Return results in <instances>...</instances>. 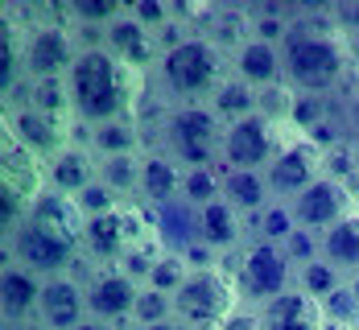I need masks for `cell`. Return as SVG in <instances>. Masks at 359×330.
I'll return each mask as SVG.
<instances>
[{
    "mask_svg": "<svg viewBox=\"0 0 359 330\" xmlns=\"http://www.w3.org/2000/svg\"><path fill=\"white\" fill-rule=\"evenodd\" d=\"M79 330H128V326H111V322H95V318H87Z\"/></svg>",
    "mask_w": 359,
    "mask_h": 330,
    "instance_id": "obj_45",
    "label": "cell"
},
{
    "mask_svg": "<svg viewBox=\"0 0 359 330\" xmlns=\"http://www.w3.org/2000/svg\"><path fill=\"white\" fill-rule=\"evenodd\" d=\"M128 13H133L153 37L174 21V4H165V0H137V4H128Z\"/></svg>",
    "mask_w": 359,
    "mask_h": 330,
    "instance_id": "obj_41",
    "label": "cell"
},
{
    "mask_svg": "<svg viewBox=\"0 0 359 330\" xmlns=\"http://www.w3.org/2000/svg\"><path fill=\"white\" fill-rule=\"evenodd\" d=\"M141 165L144 153H124V157H104L100 161V182H108L128 207L141 198Z\"/></svg>",
    "mask_w": 359,
    "mask_h": 330,
    "instance_id": "obj_31",
    "label": "cell"
},
{
    "mask_svg": "<svg viewBox=\"0 0 359 330\" xmlns=\"http://www.w3.org/2000/svg\"><path fill=\"white\" fill-rule=\"evenodd\" d=\"M223 202H227L244 223H252L269 202H273L269 178H264L260 170H223Z\"/></svg>",
    "mask_w": 359,
    "mask_h": 330,
    "instance_id": "obj_25",
    "label": "cell"
},
{
    "mask_svg": "<svg viewBox=\"0 0 359 330\" xmlns=\"http://www.w3.org/2000/svg\"><path fill=\"white\" fill-rule=\"evenodd\" d=\"M182 178H186V165H182L174 153L165 149H153L144 153V165H141V198L149 211L165 207V202H178L182 198Z\"/></svg>",
    "mask_w": 359,
    "mask_h": 330,
    "instance_id": "obj_20",
    "label": "cell"
},
{
    "mask_svg": "<svg viewBox=\"0 0 359 330\" xmlns=\"http://www.w3.org/2000/svg\"><path fill=\"white\" fill-rule=\"evenodd\" d=\"M79 29L71 21H41V25H29L25 34V74L29 78H67L83 50L79 41Z\"/></svg>",
    "mask_w": 359,
    "mask_h": 330,
    "instance_id": "obj_8",
    "label": "cell"
},
{
    "mask_svg": "<svg viewBox=\"0 0 359 330\" xmlns=\"http://www.w3.org/2000/svg\"><path fill=\"white\" fill-rule=\"evenodd\" d=\"M240 289L231 281V273L215 268H194L190 281L174 294V318L186 330H223V322L240 310Z\"/></svg>",
    "mask_w": 359,
    "mask_h": 330,
    "instance_id": "obj_6",
    "label": "cell"
},
{
    "mask_svg": "<svg viewBox=\"0 0 359 330\" xmlns=\"http://www.w3.org/2000/svg\"><path fill=\"white\" fill-rule=\"evenodd\" d=\"M264 178H269L273 198L293 202L306 186H314L323 178V153L302 137V141H293V145L277 149V157H273V165L264 170Z\"/></svg>",
    "mask_w": 359,
    "mask_h": 330,
    "instance_id": "obj_14",
    "label": "cell"
},
{
    "mask_svg": "<svg viewBox=\"0 0 359 330\" xmlns=\"http://www.w3.org/2000/svg\"><path fill=\"white\" fill-rule=\"evenodd\" d=\"M67 87H71L74 120L87 128H100L120 116H137V74L104 46L79 50L71 74H67Z\"/></svg>",
    "mask_w": 359,
    "mask_h": 330,
    "instance_id": "obj_2",
    "label": "cell"
},
{
    "mask_svg": "<svg viewBox=\"0 0 359 330\" xmlns=\"http://www.w3.org/2000/svg\"><path fill=\"white\" fill-rule=\"evenodd\" d=\"M4 330H8V326H4Z\"/></svg>",
    "mask_w": 359,
    "mask_h": 330,
    "instance_id": "obj_50",
    "label": "cell"
},
{
    "mask_svg": "<svg viewBox=\"0 0 359 330\" xmlns=\"http://www.w3.org/2000/svg\"><path fill=\"white\" fill-rule=\"evenodd\" d=\"M141 330H186L182 322H161V326H141Z\"/></svg>",
    "mask_w": 359,
    "mask_h": 330,
    "instance_id": "obj_46",
    "label": "cell"
},
{
    "mask_svg": "<svg viewBox=\"0 0 359 330\" xmlns=\"http://www.w3.org/2000/svg\"><path fill=\"white\" fill-rule=\"evenodd\" d=\"M41 277L29 273L25 264L4 256L0 268V305H4V326H25L37 318V301H41Z\"/></svg>",
    "mask_w": 359,
    "mask_h": 330,
    "instance_id": "obj_17",
    "label": "cell"
},
{
    "mask_svg": "<svg viewBox=\"0 0 359 330\" xmlns=\"http://www.w3.org/2000/svg\"><path fill=\"white\" fill-rule=\"evenodd\" d=\"M149 240V231L141 227L137 211L133 207H120L111 215H100V219H87V231H83V256L95 260V264H120L124 252L133 244Z\"/></svg>",
    "mask_w": 359,
    "mask_h": 330,
    "instance_id": "obj_11",
    "label": "cell"
},
{
    "mask_svg": "<svg viewBox=\"0 0 359 330\" xmlns=\"http://www.w3.org/2000/svg\"><path fill=\"white\" fill-rule=\"evenodd\" d=\"M252 227H256V240H269V244H285L289 235L297 231V219H293V211H289V202H281V198H273L256 219H252Z\"/></svg>",
    "mask_w": 359,
    "mask_h": 330,
    "instance_id": "obj_35",
    "label": "cell"
},
{
    "mask_svg": "<svg viewBox=\"0 0 359 330\" xmlns=\"http://www.w3.org/2000/svg\"><path fill=\"white\" fill-rule=\"evenodd\" d=\"M149 227H153V240L165 252H178V256H186L194 244H203L198 240V207H190L186 198L149 211Z\"/></svg>",
    "mask_w": 359,
    "mask_h": 330,
    "instance_id": "obj_21",
    "label": "cell"
},
{
    "mask_svg": "<svg viewBox=\"0 0 359 330\" xmlns=\"http://www.w3.org/2000/svg\"><path fill=\"white\" fill-rule=\"evenodd\" d=\"M211 108L219 111L223 124H236V120H244V116H256V111H260V91L248 87L244 78L227 74V78L219 83V91L211 95Z\"/></svg>",
    "mask_w": 359,
    "mask_h": 330,
    "instance_id": "obj_30",
    "label": "cell"
},
{
    "mask_svg": "<svg viewBox=\"0 0 359 330\" xmlns=\"http://www.w3.org/2000/svg\"><path fill=\"white\" fill-rule=\"evenodd\" d=\"M91 153L104 161V157H124V153H141L144 145V128L137 124V116H120V120H108L100 128H91Z\"/></svg>",
    "mask_w": 359,
    "mask_h": 330,
    "instance_id": "obj_27",
    "label": "cell"
},
{
    "mask_svg": "<svg viewBox=\"0 0 359 330\" xmlns=\"http://www.w3.org/2000/svg\"><path fill=\"white\" fill-rule=\"evenodd\" d=\"M351 145H355V161H359V141H351Z\"/></svg>",
    "mask_w": 359,
    "mask_h": 330,
    "instance_id": "obj_49",
    "label": "cell"
},
{
    "mask_svg": "<svg viewBox=\"0 0 359 330\" xmlns=\"http://www.w3.org/2000/svg\"><path fill=\"white\" fill-rule=\"evenodd\" d=\"M87 289V314L95 322H111V326H133V310L141 297V281H133L124 268L116 264H95L91 277L83 281Z\"/></svg>",
    "mask_w": 359,
    "mask_h": 330,
    "instance_id": "obj_9",
    "label": "cell"
},
{
    "mask_svg": "<svg viewBox=\"0 0 359 330\" xmlns=\"http://www.w3.org/2000/svg\"><path fill=\"white\" fill-rule=\"evenodd\" d=\"M29 219H34L37 227H46V231H58V235H67V240H74V244L83 248L87 215L79 211V202H74L71 194H58L54 186H46V190L34 198V207H29Z\"/></svg>",
    "mask_w": 359,
    "mask_h": 330,
    "instance_id": "obj_23",
    "label": "cell"
},
{
    "mask_svg": "<svg viewBox=\"0 0 359 330\" xmlns=\"http://www.w3.org/2000/svg\"><path fill=\"white\" fill-rule=\"evenodd\" d=\"M182 198H186L190 207H207V202L223 198V170H219V165H186Z\"/></svg>",
    "mask_w": 359,
    "mask_h": 330,
    "instance_id": "obj_33",
    "label": "cell"
},
{
    "mask_svg": "<svg viewBox=\"0 0 359 330\" xmlns=\"http://www.w3.org/2000/svg\"><path fill=\"white\" fill-rule=\"evenodd\" d=\"M4 137L17 141L21 149H29L41 161H54V157L74 141L71 120H54V116H46V111H37V108L8 111V116H4Z\"/></svg>",
    "mask_w": 359,
    "mask_h": 330,
    "instance_id": "obj_13",
    "label": "cell"
},
{
    "mask_svg": "<svg viewBox=\"0 0 359 330\" xmlns=\"http://www.w3.org/2000/svg\"><path fill=\"white\" fill-rule=\"evenodd\" d=\"M343 281H347V277H343V273H339L330 260L318 256V260H310V264H297V281H293V285H297L306 297H314V301L323 305L326 297L343 285Z\"/></svg>",
    "mask_w": 359,
    "mask_h": 330,
    "instance_id": "obj_32",
    "label": "cell"
},
{
    "mask_svg": "<svg viewBox=\"0 0 359 330\" xmlns=\"http://www.w3.org/2000/svg\"><path fill=\"white\" fill-rule=\"evenodd\" d=\"M190 273H194V268H190L186 256H178V252H161L144 285H149V289H161V294H178L182 285L190 281Z\"/></svg>",
    "mask_w": 359,
    "mask_h": 330,
    "instance_id": "obj_37",
    "label": "cell"
},
{
    "mask_svg": "<svg viewBox=\"0 0 359 330\" xmlns=\"http://www.w3.org/2000/svg\"><path fill=\"white\" fill-rule=\"evenodd\" d=\"M29 198L25 194H17L13 186H4L0 182V231H4V240L21 227V223H29Z\"/></svg>",
    "mask_w": 359,
    "mask_h": 330,
    "instance_id": "obj_40",
    "label": "cell"
},
{
    "mask_svg": "<svg viewBox=\"0 0 359 330\" xmlns=\"http://www.w3.org/2000/svg\"><path fill=\"white\" fill-rule=\"evenodd\" d=\"M339 111H343V120H347L351 141H359V83L347 91V99H339Z\"/></svg>",
    "mask_w": 359,
    "mask_h": 330,
    "instance_id": "obj_43",
    "label": "cell"
},
{
    "mask_svg": "<svg viewBox=\"0 0 359 330\" xmlns=\"http://www.w3.org/2000/svg\"><path fill=\"white\" fill-rule=\"evenodd\" d=\"M198 240H203L219 260L231 256V252L244 248V219H240L223 198H215V202L198 207Z\"/></svg>",
    "mask_w": 359,
    "mask_h": 330,
    "instance_id": "obj_24",
    "label": "cell"
},
{
    "mask_svg": "<svg viewBox=\"0 0 359 330\" xmlns=\"http://www.w3.org/2000/svg\"><path fill=\"white\" fill-rule=\"evenodd\" d=\"M227 273H231V281L240 289V301L252 305V310H260L264 301L289 294L293 281H297V264L285 256L281 244H269V240H248L236 252Z\"/></svg>",
    "mask_w": 359,
    "mask_h": 330,
    "instance_id": "obj_5",
    "label": "cell"
},
{
    "mask_svg": "<svg viewBox=\"0 0 359 330\" xmlns=\"http://www.w3.org/2000/svg\"><path fill=\"white\" fill-rule=\"evenodd\" d=\"M277 157V120H269L264 111L244 116L236 124H227L223 132V165L219 170H269Z\"/></svg>",
    "mask_w": 359,
    "mask_h": 330,
    "instance_id": "obj_10",
    "label": "cell"
},
{
    "mask_svg": "<svg viewBox=\"0 0 359 330\" xmlns=\"http://www.w3.org/2000/svg\"><path fill=\"white\" fill-rule=\"evenodd\" d=\"M347 41V58H351V71L359 74V34H351V37H343Z\"/></svg>",
    "mask_w": 359,
    "mask_h": 330,
    "instance_id": "obj_44",
    "label": "cell"
},
{
    "mask_svg": "<svg viewBox=\"0 0 359 330\" xmlns=\"http://www.w3.org/2000/svg\"><path fill=\"white\" fill-rule=\"evenodd\" d=\"M74 202H79V211H83L87 219H100V215H111V211L128 207V202H124V198H120V194H116V190H111L108 182H100V178L87 186V190H83V194H79Z\"/></svg>",
    "mask_w": 359,
    "mask_h": 330,
    "instance_id": "obj_38",
    "label": "cell"
},
{
    "mask_svg": "<svg viewBox=\"0 0 359 330\" xmlns=\"http://www.w3.org/2000/svg\"><path fill=\"white\" fill-rule=\"evenodd\" d=\"M323 260H330L343 277L359 273V211H351L330 231H323Z\"/></svg>",
    "mask_w": 359,
    "mask_h": 330,
    "instance_id": "obj_28",
    "label": "cell"
},
{
    "mask_svg": "<svg viewBox=\"0 0 359 330\" xmlns=\"http://www.w3.org/2000/svg\"><path fill=\"white\" fill-rule=\"evenodd\" d=\"M161 322H178L174 318V294H161V289H149L144 285L141 297H137V310H133V330L161 326Z\"/></svg>",
    "mask_w": 359,
    "mask_h": 330,
    "instance_id": "obj_36",
    "label": "cell"
},
{
    "mask_svg": "<svg viewBox=\"0 0 359 330\" xmlns=\"http://www.w3.org/2000/svg\"><path fill=\"white\" fill-rule=\"evenodd\" d=\"M87 289L79 277H50L41 285V301H37V322L50 330H79L87 322Z\"/></svg>",
    "mask_w": 359,
    "mask_h": 330,
    "instance_id": "obj_16",
    "label": "cell"
},
{
    "mask_svg": "<svg viewBox=\"0 0 359 330\" xmlns=\"http://www.w3.org/2000/svg\"><path fill=\"white\" fill-rule=\"evenodd\" d=\"M95 178H100V157L91 153L87 141H71L54 161H46V186H54L58 194L79 198Z\"/></svg>",
    "mask_w": 359,
    "mask_h": 330,
    "instance_id": "obj_19",
    "label": "cell"
},
{
    "mask_svg": "<svg viewBox=\"0 0 359 330\" xmlns=\"http://www.w3.org/2000/svg\"><path fill=\"white\" fill-rule=\"evenodd\" d=\"M323 305L306 297L297 285L260 305V330H323Z\"/></svg>",
    "mask_w": 359,
    "mask_h": 330,
    "instance_id": "obj_22",
    "label": "cell"
},
{
    "mask_svg": "<svg viewBox=\"0 0 359 330\" xmlns=\"http://www.w3.org/2000/svg\"><path fill=\"white\" fill-rule=\"evenodd\" d=\"M29 108L46 111V116H54V120H71L74 104H71V87H67V78H37L34 95H29Z\"/></svg>",
    "mask_w": 359,
    "mask_h": 330,
    "instance_id": "obj_34",
    "label": "cell"
},
{
    "mask_svg": "<svg viewBox=\"0 0 359 330\" xmlns=\"http://www.w3.org/2000/svg\"><path fill=\"white\" fill-rule=\"evenodd\" d=\"M323 330H355V326H339V322H323Z\"/></svg>",
    "mask_w": 359,
    "mask_h": 330,
    "instance_id": "obj_48",
    "label": "cell"
},
{
    "mask_svg": "<svg viewBox=\"0 0 359 330\" xmlns=\"http://www.w3.org/2000/svg\"><path fill=\"white\" fill-rule=\"evenodd\" d=\"M347 285H351V294L359 297V273H351V277H347Z\"/></svg>",
    "mask_w": 359,
    "mask_h": 330,
    "instance_id": "obj_47",
    "label": "cell"
},
{
    "mask_svg": "<svg viewBox=\"0 0 359 330\" xmlns=\"http://www.w3.org/2000/svg\"><path fill=\"white\" fill-rule=\"evenodd\" d=\"M281 248H285V256L293 260V264H310V260L323 256V235H318V231H306V227H297V231L289 235Z\"/></svg>",
    "mask_w": 359,
    "mask_h": 330,
    "instance_id": "obj_42",
    "label": "cell"
},
{
    "mask_svg": "<svg viewBox=\"0 0 359 330\" xmlns=\"http://www.w3.org/2000/svg\"><path fill=\"white\" fill-rule=\"evenodd\" d=\"M227 74H231V58L211 37H186L178 50L161 54L153 78L161 83V95L178 108V104H211V95Z\"/></svg>",
    "mask_w": 359,
    "mask_h": 330,
    "instance_id": "obj_3",
    "label": "cell"
},
{
    "mask_svg": "<svg viewBox=\"0 0 359 330\" xmlns=\"http://www.w3.org/2000/svg\"><path fill=\"white\" fill-rule=\"evenodd\" d=\"M231 74L244 78L256 91H273L285 87V62H281V46H269L260 37H248L236 54H231Z\"/></svg>",
    "mask_w": 359,
    "mask_h": 330,
    "instance_id": "obj_18",
    "label": "cell"
},
{
    "mask_svg": "<svg viewBox=\"0 0 359 330\" xmlns=\"http://www.w3.org/2000/svg\"><path fill=\"white\" fill-rule=\"evenodd\" d=\"M223 132L227 124L211 104H178L161 120L165 153H174L182 165H223Z\"/></svg>",
    "mask_w": 359,
    "mask_h": 330,
    "instance_id": "obj_4",
    "label": "cell"
},
{
    "mask_svg": "<svg viewBox=\"0 0 359 330\" xmlns=\"http://www.w3.org/2000/svg\"><path fill=\"white\" fill-rule=\"evenodd\" d=\"M25 25L17 21V17H0V95L8 91V87H17L21 78H29L25 74Z\"/></svg>",
    "mask_w": 359,
    "mask_h": 330,
    "instance_id": "obj_29",
    "label": "cell"
},
{
    "mask_svg": "<svg viewBox=\"0 0 359 330\" xmlns=\"http://www.w3.org/2000/svg\"><path fill=\"white\" fill-rule=\"evenodd\" d=\"M323 318H326V322H339V326H355L359 330V297L351 294V285H347V281H343V285L323 301Z\"/></svg>",
    "mask_w": 359,
    "mask_h": 330,
    "instance_id": "obj_39",
    "label": "cell"
},
{
    "mask_svg": "<svg viewBox=\"0 0 359 330\" xmlns=\"http://www.w3.org/2000/svg\"><path fill=\"white\" fill-rule=\"evenodd\" d=\"M104 50L116 54L133 74H153L157 71V62H161L157 37L149 34L141 21L128 13V4H124V13H120L111 25H104Z\"/></svg>",
    "mask_w": 359,
    "mask_h": 330,
    "instance_id": "obj_15",
    "label": "cell"
},
{
    "mask_svg": "<svg viewBox=\"0 0 359 330\" xmlns=\"http://www.w3.org/2000/svg\"><path fill=\"white\" fill-rule=\"evenodd\" d=\"M289 211H293V219L297 227H306V231H330L339 219H347L351 211H355V194H351V186L334 182V178H318L314 186H306L293 202H289Z\"/></svg>",
    "mask_w": 359,
    "mask_h": 330,
    "instance_id": "obj_12",
    "label": "cell"
},
{
    "mask_svg": "<svg viewBox=\"0 0 359 330\" xmlns=\"http://www.w3.org/2000/svg\"><path fill=\"white\" fill-rule=\"evenodd\" d=\"M281 62H285V87L297 95H334L351 71L347 41L334 29L330 8L297 4V17L289 25V37L281 41Z\"/></svg>",
    "mask_w": 359,
    "mask_h": 330,
    "instance_id": "obj_1",
    "label": "cell"
},
{
    "mask_svg": "<svg viewBox=\"0 0 359 330\" xmlns=\"http://www.w3.org/2000/svg\"><path fill=\"white\" fill-rule=\"evenodd\" d=\"M4 186L25 194L29 202L46 190V161L34 157L29 149H21L17 141H8V137H4Z\"/></svg>",
    "mask_w": 359,
    "mask_h": 330,
    "instance_id": "obj_26",
    "label": "cell"
},
{
    "mask_svg": "<svg viewBox=\"0 0 359 330\" xmlns=\"http://www.w3.org/2000/svg\"><path fill=\"white\" fill-rule=\"evenodd\" d=\"M4 256L25 264L41 281H50V277H71L74 268H79V260H83V248L74 240H67V235L46 231V227H37L29 219L4 240Z\"/></svg>",
    "mask_w": 359,
    "mask_h": 330,
    "instance_id": "obj_7",
    "label": "cell"
}]
</instances>
